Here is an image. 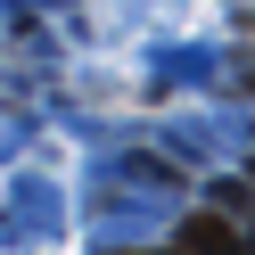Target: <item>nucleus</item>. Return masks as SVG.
Returning <instances> with one entry per match:
<instances>
[{
	"label": "nucleus",
	"mask_w": 255,
	"mask_h": 255,
	"mask_svg": "<svg viewBox=\"0 0 255 255\" xmlns=\"http://www.w3.org/2000/svg\"><path fill=\"white\" fill-rule=\"evenodd\" d=\"M181 239H189V255H239V231H231L222 214H198Z\"/></svg>",
	"instance_id": "f257e3e1"
}]
</instances>
